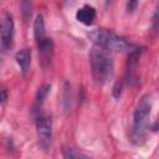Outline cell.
Here are the masks:
<instances>
[{
  "label": "cell",
  "instance_id": "cell-1",
  "mask_svg": "<svg viewBox=\"0 0 159 159\" xmlns=\"http://www.w3.org/2000/svg\"><path fill=\"white\" fill-rule=\"evenodd\" d=\"M150 99L148 96L142 97L133 113V124H132V130H130V140L139 145L144 143L145 137H147V130H148V123H149V117H150Z\"/></svg>",
  "mask_w": 159,
  "mask_h": 159
},
{
  "label": "cell",
  "instance_id": "cell-2",
  "mask_svg": "<svg viewBox=\"0 0 159 159\" xmlns=\"http://www.w3.org/2000/svg\"><path fill=\"white\" fill-rule=\"evenodd\" d=\"M89 40L94 43V46H99L104 50L113 51H129L130 53L135 51L134 46L127 41V39L117 35L112 30L97 29L88 34Z\"/></svg>",
  "mask_w": 159,
  "mask_h": 159
},
{
  "label": "cell",
  "instance_id": "cell-3",
  "mask_svg": "<svg viewBox=\"0 0 159 159\" xmlns=\"http://www.w3.org/2000/svg\"><path fill=\"white\" fill-rule=\"evenodd\" d=\"M92 76L97 83H104L113 72V60L107 50L93 46L89 52Z\"/></svg>",
  "mask_w": 159,
  "mask_h": 159
},
{
  "label": "cell",
  "instance_id": "cell-4",
  "mask_svg": "<svg viewBox=\"0 0 159 159\" xmlns=\"http://www.w3.org/2000/svg\"><path fill=\"white\" fill-rule=\"evenodd\" d=\"M36 132L39 143L43 149L51 145L52 140V120L48 114H39L36 118Z\"/></svg>",
  "mask_w": 159,
  "mask_h": 159
},
{
  "label": "cell",
  "instance_id": "cell-5",
  "mask_svg": "<svg viewBox=\"0 0 159 159\" xmlns=\"http://www.w3.org/2000/svg\"><path fill=\"white\" fill-rule=\"evenodd\" d=\"M14 41V19L9 12H5L1 21V50L6 52L11 48Z\"/></svg>",
  "mask_w": 159,
  "mask_h": 159
},
{
  "label": "cell",
  "instance_id": "cell-6",
  "mask_svg": "<svg viewBox=\"0 0 159 159\" xmlns=\"http://www.w3.org/2000/svg\"><path fill=\"white\" fill-rule=\"evenodd\" d=\"M37 45V50H39V56H40V62L42 65L43 68H46L52 58V53H53V42L51 39H46L43 41H41Z\"/></svg>",
  "mask_w": 159,
  "mask_h": 159
},
{
  "label": "cell",
  "instance_id": "cell-7",
  "mask_svg": "<svg viewBox=\"0 0 159 159\" xmlns=\"http://www.w3.org/2000/svg\"><path fill=\"white\" fill-rule=\"evenodd\" d=\"M96 19V9L89 5L80 7L76 12V20L83 25H91Z\"/></svg>",
  "mask_w": 159,
  "mask_h": 159
},
{
  "label": "cell",
  "instance_id": "cell-8",
  "mask_svg": "<svg viewBox=\"0 0 159 159\" xmlns=\"http://www.w3.org/2000/svg\"><path fill=\"white\" fill-rule=\"evenodd\" d=\"M15 60H16V63L19 65L21 72L24 75H27V72L30 70V65H31V50L27 47L21 48L20 51L16 52Z\"/></svg>",
  "mask_w": 159,
  "mask_h": 159
},
{
  "label": "cell",
  "instance_id": "cell-9",
  "mask_svg": "<svg viewBox=\"0 0 159 159\" xmlns=\"http://www.w3.org/2000/svg\"><path fill=\"white\" fill-rule=\"evenodd\" d=\"M34 35H35L36 43H40L41 41L47 39L46 29H45V21H43V16L41 14H39L34 21Z\"/></svg>",
  "mask_w": 159,
  "mask_h": 159
},
{
  "label": "cell",
  "instance_id": "cell-10",
  "mask_svg": "<svg viewBox=\"0 0 159 159\" xmlns=\"http://www.w3.org/2000/svg\"><path fill=\"white\" fill-rule=\"evenodd\" d=\"M50 89H51V86L48 83L41 86L37 91V94H36V98H35V104H34V112L35 113H39L43 102H45V98L47 97V94L50 93Z\"/></svg>",
  "mask_w": 159,
  "mask_h": 159
},
{
  "label": "cell",
  "instance_id": "cell-11",
  "mask_svg": "<svg viewBox=\"0 0 159 159\" xmlns=\"http://www.w3.org/2000/svg\"><path fill=\"white\" fill-rule=\"evenodd\" d=\"M63 158L65 159H88L87 157H84L82 153L72 149V148H67L63 152Z\"/></svg>",
  "mask_w": 159,
  "mask_h": 159
},
{
  "label": "cell",
  "instance_id": "cell-12",
  "mask_svg": "<svg viewBox=\"0 0 159 159\" xmlns=\"http://www.w3.org/2000/svg\"><path fill=\"white\" fill-rule=\"evenodd\" d=\"M152 25H153V29L157 30L159 29V2L155 7V11L153 14V19H152Z\"/></svg>",
  "mask_w": 159,
  "mask_h": 159
},
{
  "label": "cell",
  "instance_id": "cell-13",
  "mask_svg": "<svg viewBox=\"0 0 159 159\" xmlns=\"http://www.w3.org/2000/svg\"><path fill=\"white\" fill-rule=\"evenodd\" d=\"M137 5H138V2H137V1H129V2L127 4V10L132 12V11H134V10H135Z\"/></svg>",
  "mask_w": 159,
  "mask_h": 159
},
{
  "label": "cell",
  "instance_id": "cell-14",
  "mask_svg": "<svg viewBox=\"0 0 159 159\" xmlns=\"http://www.w3.org/2000/svg\"><path fill=\"white\" fill-rule=\"evenodd\" d=\"M1 103H5V101H6V91H5V88H2L1 89Z\"/></svg>",
  "mask_w": 159,
  "mask_h": 159
}]
</instances>
